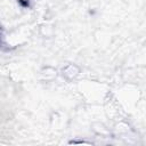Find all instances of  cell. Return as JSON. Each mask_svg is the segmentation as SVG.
I'll use <instances>...</instances> for the list:
<instances>
[{
  "label": "cell",
  "instance_id": "obj_1",
  "mask_svg": "<svg viewBox=\"0 0 146 146\" xmlns=\"http://www.w3.org/2000/svg\"><path fill=\"white\" fill-rule=\"evenodd\" d=\"M19 2H22V3H24V5H29V2H31L32 0H18Z\"/></svg>",
  "mask_w": 146,
  "mask_h": 146
}]
</instances>
